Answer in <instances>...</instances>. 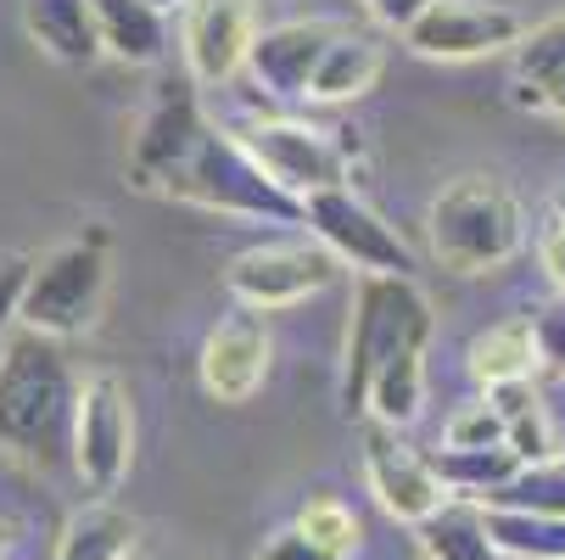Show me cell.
Here are the masks:
<instances>
[{"instance_id":"6da1fadb","label":"cell","mask_w":565,"mask_h":560,"mask_svg":"<svg viewBox=\"0 0 565 560\" xmlns=\"http://www.w3.org/2000/svg\"><path fill=\"white\" fill-rule=\"evenodd\" d=\"M202 85L191 73H169L157 85L135 140H129V186L151 197H174L207 213L264 219V224H302V202L286 197L235 135L213 129L202 113Z\"/></svg>"},{"instance_id":"7a4b0ae2","label":"cell","mask_w":565,"mask_h":560,"mask_svg":"<svg viewBox=\"0 0 565 560\" xmlns=\"http://www.w3.org/2000/svg\"><path fill=\"white\" fill-rule=\"evenodd\" d=\"M73 398L78 387L56 337L23 331L0 348V443L7 448L29 459H51L56 448H67Z\"/></svg>"},{"instance_id":"3957f363","label":"cell","mask_w":565,"mask_h":560,"mask_svg":"<svg viewBox=\"0 0 565 560\" xmlns=\"http://www.w3.org/2000/svg\"><path fill=\"white\" fill-rule=\"evenodd\" d=\"M107 281H113V235L102 224L67 235L51 253L29 258L23 270V292H18V319L23 331L40 337H78L102 319L107 303Z\"/></svg>"},{"instance_id":"277c9868","label":"cell","mask_w":565,"mask_h":560,"mask_svg":"<svg viewBox=\"0 0 565 560\" xmlns=\"http://www.w3.org/2000/svg\"><path fill=\"white\" fill-rule=\"evenodd\" d=\"M431 297L415 286V275H364L353 292L348 319V353H342V410L364 415L370 376L403 353V348H431Z\"/></svg>"},{"instance_id":"5b68a950","label":"cell","mask_w":565,"mask_h":560,"mask_svg":"<svg viewBox=\"0 0 565 560\" xmlns=\"http://www.w3.org/2000/svg\"><path fill=\"white\" fill-rule=\"evenodd\" d=\"M431 253L459 275H488L521 253V202L493 175H465L437 191L431 213Z\"/></svg>"},{"instance_id":"8992f818","label":"cell","mask_w":565,"mask_h":560,"mask_svg":"<svg viewBox=\"0 0 565 560\" xmlns=\"http://www.w3.org/2000/svg\"><path fill=\"white\" fill-rule=\"evenodd\" d=\"M67 448H73V471L90 494H118V483L129 476V459H135V410H129V387L102 370L78 387L73 398V432H67Z\"/></svg>"},{"instance_id":"52a82bcc","label":"cell","mask_w":565,"mask_h":560,"mask_svg":"<svg viewBox=\"0 0 565 560\" xmlns=\"http://www.w3.org/2000/svg\"><path fill=\"white\" fill-rule=\"evenodd\" d=\"M302 224L337 264H353L364 275H409L415 270L409 242H403V235L364 197H353L348 186L302 197Z\"/></svg>"},{"instance_id":"ba28073f","label":"cell","mask_w":565,"mask_h":560,"mask_svg":"<svg viewBox=\"0 0 565 560\" xmlns=\"http://www.w3.org/2000/svg\"><path fill=\"white\" fill-rule=\"evenodd\" d=\"M235 140L297 202L313 197V191L348 186V146L331 129H313L302 118H264V124H247Z\"/></svg>"},{"instance_id":"9c48e42d","label":"cell","mask_w":565,"mask_h":560,"mask_svg":"<svg viewBox=\"0 0 565 560\" xmlns=\"http://www.w3.org/2000/svg\"><path fill=\"white\" fill-rule=\"evenodd\" d=\"M337 281V258L326 253L308 235V242H269V247H247L241 258H230L224 270V286L241 308H258V314H275V308H291L313 292H326Z\"/></svg>"},{"instance_id":"30bf717a","label":"cell","mask_w":565,"mask_h":560,"mask_svg":"<svg viewBox=\"0 0 565 560\" xmlns=\"http://www.w3.org/2000/svg\"><path fill=\"white\" fill-rule=\"evenodd\" d=\"M526 18L499 0H426L420 18L403 29L409 51L437 56V62H470V56H493L521 45Z\"/></svg>"},{"instance_id":"8fae6325","label":"cell","mask_w":565,"mask_h":560,"mask_svg":"<svg viewBox=\"0 0 565 560\" xmlns=\"http://www.w3.org/2000/svg\"><path fill=\"white\" fill-rule=\"evenodd\" d=\"M364 476H370V494L381 499V510L392 521H409V527H420L448 499L431 459L403 448L397 426H381V421H370V432H364Z\"/></svg>"},{"instance_id":"7c38bea8","label":"cell","mask_w":565,"mask_h":560,"mask_svg":"<svg viewBox=\"0 0 565 560\" xmlns=\"http://www.w3.org/2000/svg\"><path fill=\"white\" fill-rule=\"evenodd\" d=\"M269 381V326L258 308L224 314L202 342V392L218 404H247V398Z\"/></svg>"},{"instance_id":"4fadbf2b","label":"cell","mask_w":565,"mask_h":560,"mask_svg":"<svg viewBox=\"0 0 565 560\" xmlns=\"http://www.w3.org/2000/svg\"><path fill=\"white\" fill-rule=\"evenodd\" d=\"M185 62L196 85H224L247 62V45L258 34L253 0H185Z\"/></svg>"},{"instance_id":"5bb4252c","label":"cell","mask_w":565,"mask_h":560,"mask_svg":"<svg viewBox=\"0 0 565 560\" xmlns=\"http://www.w3.org/2000/svg\"><path fill=\"white\" fill-rule=\"evenodd\" d=\"M331 34L337 29H326V23H275V29H258L241 73H253V85L280 96V102H302L308 96V73H313L319 51L331 45Z\"/></svg>"},{"instance_id":"9a60e30c","label":"cell","mask_w":565,"mask_h":560,"mask_svg":"<svg viewBox=\"0 0 565 560\" xmlns=\"http://www.w3.org/2000/svg\"><path fill=\"white\" fill-rule=\"evenodd\" d=\"M90 18H96L102 56H118L129 67H151L169 56V23L146 0H90Z\"/></svg>"},{"instance_id":"2e32d148","label":"cell","mask_w":565,"mask_h":560,"mask_svg":"<svg viewBox=\"0 0 565 560\" xmlns=\"http://www.w3.org/2000/svg\"><path fill=\"white\" fill-rule=\"evenodd\" d=\"M23 23H29L34 45L62 67H90L102 56L90 0H23Z\"/></svg>"},{"instance_id":"e0dca14e","label":"cell","mask_w":565,"mask_h":560,"mask_svg":"<svg viewBox=\"0 0 565 560\" xmlns=\"http://www.w3.org/2000/svg\"><path fill=\"white\" fill-rule=\"evenodd\" d=\"M515 85L526 107H543L565 118V12L543 29H526L515 45Z\"/></svg>"},{"instance_id":"ac0fdd59","label":"cell","mask_w":565,"mask_h":560,"mask_svg":"<svg viewBox=\"0 0 565 560\" xmlns=\"http://www.w3.org/2000/svg\"><path fill=\"white\" fill-rule=\"evenodd\" d=\"M375 78H381V45L364 34H331V45L319 51L308 73L302 102H359L364 91H375Z\"/></svg>"},{"instance_id":"d6986e66","label":"cell","mask_w":565,"mask_h":560,"mask_svg":"<svg viewBox=\"0 0 565 560\" xmlns=\"http://www.w3.org/2000/svg\"><path fill=\"white\" fill-rule=\"evenodd\" d=\"M129 549H135V516H124L107 499L73 510L56 538V560H129Z\"/></svg>"},{"instance_id":"ffe728a7","label":"cell","mask_w":565,"mask_h":560,"mask_svg":"<svg viewBox=\"0 0 565 560\" xmlns=\"http://www.w3.org/2000/svg\"><path fill=\"white\" fill-rule=\"evenodd\" d=\"M470 376L481 387H504V381H532V364H537V348H532V326H526V314L515 319H499V326H488L470 348Z\"/></svg>"},{"instance_id":"44dd1931","label":"cell","mask_w":565,"mask_h":560,"mask_svg":"<svg viewBox=\"0 0 565 560\" xmlns=\"http://www.w3.org/2000/svg\"><path fill=\"white\" fill-rule=\"evenodd\" d=\"M420 549L426 560H504L499 543L488 538V521H481V505H454L443 499L426 521H420Z\"/></svg>"},{"instance_id":"7402d4cb","label":"cell","mask_w":565,"mask_h":560,"mask_svg":"<svg viewBox=\"0 0 565 560\" xmlns=\"http://www.w3.org/2000/svg\"><path fill=\"white\" fill-rule=\"evenodd\" d=\"M488 510H526V516H565V454H543L532 465H515L510 483L481 494Z\"/></svg>"},{"instance_id":"603a6c76","label":"cell","mask_w":565,"mask_h":560,"mask_svg":"<svg viewBox=\"0 0 565 560\" xmlns=\"http://www.w3.org/2000/svg\"><path fill=\"white\" fill-rule=\"evenodd\" d=\"M426 459H431V471H437V483H443L448 494H465V499L493 494L499 483H510L515 465H521L504 443H493V448H437V454H426Z\"/></svg>"},{"instance_id":"cb8c5ba5","label":"cell","mask_w":565,"mask_h":560,"mask_svg":"<svg viewBox=\"0 0 565 560\" xmlns=\"http://www.w3.org/2000/svg\"><path fill=\"white\" fill-rule=\"evenodd\" d=\"M488 398H493V410H499V421H504V443H510V454H515L521 465H532V459L554 454L548 415H543V404H537L532 381H504V387H488Z\"/></svg>"},{"instance_id":"d4e9b609","label":"cell","mask_w":565,"mask_h":560,"mask_svg":"<svg viewBox=\"0 0 565 560\" xmlns=\"http://www.w3.org/2000/svg\"><path fill=\"white\" fill-rule=\"evenodd\" d=\"M488 538L499 543V554L515 560H565V516H526V510H488Z\"/></svg>"},{"instance_id":"484cf974","label":"cell","mask_w":565,"mask_h":560,"mask_svg":"<svg viewBox=\"0 0 565 560\" xmlns=\"http://www.w3.org/2000/svg\"><path fill=\"white\" fill-rule=\"evenodd\" d=\"M297 527H302L319 549H331L337 560H348V554L359 549V516H353L342 499H308L302 516H297Z\"/></svg>"},{"instance_id":"4316f807","label":"cell","mask_w":565,"mask_h":560,"mask_svg":"<svg viewBox=\"0 0 565 560\" xmlns=\"http://www.w3.org/2000/svg\"><path fill=\"white\" fill-rule=\"evenodd\" d=\"M493 443H504V421H499V410H493V398H476V404H465L454 421H448V437H443V448H493ZM510 448V443H504Z\"/></svg>"},{"instance_id":"83f0119b","label":"cell","mask_w":565,"mask_h":560,"mask_svg":"<svg viewBox=\"0 0 565 560\" xmlns=\"http://www.w3.org/2000/svg\"><path fill=\"white\" fill-rule=\"evenodd\" d=\"M526 326H532L537 364H548V370H565V292H559V297H548L537 314H526Z\"/></svg>"},{"instance_id":"f1b7e54d","label":"cell","mask_w":565,"mask_h":560,"mask_svg":"<svg viewBox=\"0 0 565 560\" xmlns=\"http://www.w3.org/2000/svg\"><path fill=\"white\" fill-rule=\"evenodd\" d=\"M258 560H337V554L319 549L302 527H286V532H275V538L258 549Z\"/></svg>"},{"instance_id":"f546056e","label":"cell","mask_w":565,"mask_h":560,"mask_svg":"<svg viewBox=\"0 0 565 560\" xmlns=\"http://www.w3.org/2000/svg\"><path fill=\"white\" fill-rule=\"evenodd\" d=\"M23 270L29 258H0V331L18 319V292H23Z\"/></svg>"},{"instance_id":"4dcf8cb0","label":"cell","mask_w":565,"mask_h":560,"mask_svg":"<svg viewBox=\"0 0 565 560\" xmlns=\"http://www.w3.org/2000/svg\"><path fill=\"white\" fill-rule=\"evenodd\" d=\"M537 258H543V270L554 275V286L565 292V213L543 230V242H537Z\"/></svg>"},{"instance_id":"1f68e13d","label":"cell","mask_w":565,"mask_h":560,"mask_svg":"<svg viewBox=\"0 0 565 560\" xmlns=\"http://www.w3.org/2000/svg\"><path fill=\"white\" fill-rule=\"evenodd\" d=\"M364 7H370V18L375 23H386V29H409L415 18H420V7H426V0H364Z\"/></svg>"},{"instance_id":"d6a6232c","label":"cell","mask_w":565,"mask_h":560,"mask_svg":"<svg viewBox=\"0 0 565 560\" xmlns=\"http://www.w3.org/2000/svg\"><path fill=\"white\" fill-rule=\"evenodd\" d=\"M146 7H157V12L169 18V12H180V7H185V0H146Z\"/></svg>"},{"instance_id":"836d02e7","label":"cell","mask_w":565,"mask_h":560,"mask_svg":"<svg viewBox=\"0 0 565 560\" xmlns=\"http://www.w3.org/2000/svg\"><path fill=\"white\" fill-rule=\"evenodd\" d=\"M559 213H565V197H559Z\"/></svg>"}]
</instances>
